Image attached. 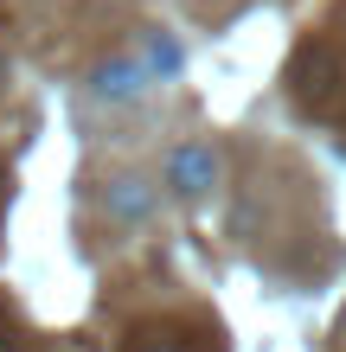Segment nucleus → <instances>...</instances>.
Returning <instances> with one entry per match:
<instances>
[{"instance_id": "39448f33", "label": "nucleus", "mask_w": 346, "mask_h": 352, "mask_svg": "<svg viewBox=\"0 0 346 352\" xmlns=\"http://www.w3.org/2000/svg\"><path fill=\"white\" fill-rule=\"evenodd\" d=\"M135 58H141V71H148L154 84H173V77L186 71V45H180V38H173L167 26H148V32H141Z\"/></svg>"}, {"instance_id": "7ed1b4c3", "label": "nucleus", "mask_w": 346, "mask_h": 352, "mask_svg": "<svg viewBox=\"0 0 346 352\" xmlns=\"http://www.w3.org/2000/svg\"><path fill=\"white\" fill-rule=\"evenodd\" d=\"M148 90H154V77L141 71L135 52H116V58H103V65L90 71V96L109 102V109H129V102H141Z\"/></svg>"}, {"instance_id": "20e7f679", "label": "nucleus", "mask_w": 346, "mask_h": 352, "mask_svg": "<svg viewBox=\"0 0 346 352\" xmlns=\"http://www.w3.org/2000/svg\"><path fill=\"white\" fill-rule=\"evenodd\" d=\"M148 212H154V186L141 179V173L103 179V218L109 224H148Z\"/></svg>"}, {"instance_id": "f257e3e1", "label": "nucleus", "mask_w": 346, "mask_h": 352, "mask_svg": "<svg viewBox=\"0 0 346 352\" xmlns=\"http://www.w3.org/2000/svg\"><path fill=\"white\" fill-rule=\"evenodd\" d=\"M295 102L301 109H314V116H334L340 102H346V52L340 45H301L295 58Z\"/></svg>"}, {"instance_id": "423d86ee", "label": "nucleus", "mask_w": 346, "mask_h": 352, "mask_svg": "<svg viewBox=\"0 0 346 352\" xmlns=\"http://www.w3.org/2000/svg\"><path fill=\"white\" fill-rule=\"evenodd\" d=\"M129 352H193V346H180V340H148V346H129Z\"/></svg>"}, {"instance_id": "f03ea898", "label": "nucleus", "mask_w": 346, "mask_h": 352, "mask_svg": "<svg viewBox=\"0 0 346 352\" xmlns=\"http://www.w3.org/2000/svg\"><path fill=\"white\" fill-rule=\"evenodd\" d=\"M218 179H225V154L212 148V141H180L167 148V192L199 205L206 192H218Z\"/></svg>"}]
</instances>
